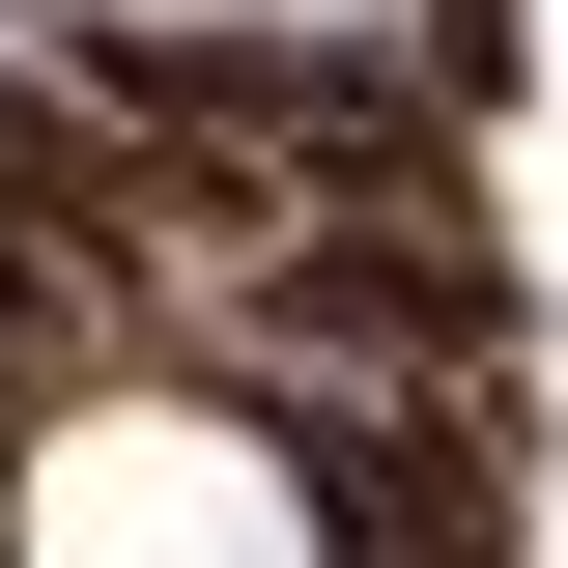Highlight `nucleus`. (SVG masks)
Returning <instances> with one entry per match:
<instances>
[{"instance_id":"nucleus-1","label":"nucleus","mask_w":568,"mask_h":568,"mask_svg":"<svg viewBox=\"0 0 568 568\" xmlns=\"http://www.w3.org/2000/svg\"><path fill=\"white\" fill-rule=\"evenodd\" d=\"M0 568H369V511L313 484L284 398H58L0 455Z\"/></svg>"}]
</instances>
